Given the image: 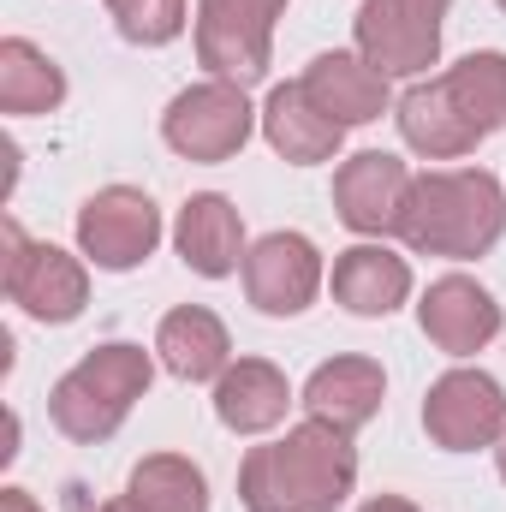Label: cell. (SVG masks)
Here are the masks:
<instances>
[{"label":"cell","mask_w":506,"mask_h":512,"mask_svg":"<svg viewBox=\"0 0 506 512\" xmlns=\"http://www.w3.org/2000/svg\"><path fill=\"white\" fill-rule=\"evenodd\" d=\"M423 429L447 453H477L506 435V393L483 370H447L423 399Z\"/></svg>","instance_id":"52a82bcc"},{"label":"cell","mask_w":506,"mask_h":512,"mask_svg":"<svg viewBox=\"0 0 506 512\" xmlns=\"http://www.w3.org/2000/svg\"><path fill=\"white\" fill-rule=\"evenodd\" d=\"M96 512H131V507H126V501H114V507H96Z\"/></svg>","instance_id":"83f0119b"},{"label":"cell","mask_w":506,"mask_h":512,"mask_svg":"<svg viewBox=\"0 0 506 512\" xmlns=\"http://www.w3.org/2000/svg\"><path fill=\"white\" fill-rule=\"evenodd\" d=\"M441 78H447V90L459 96V108L471 114V126L483 137L506 131V54H465Z\"/></svg>","instance_id":"603a6c76"},{"label":"cell","mask_w":506,"mask_h":512,"mask_svg":"<svg viewBox=\"0 0 506 512\" xmlns=\"http://www.w3.org/2000/svg\"><path fill=\"white\" fill-rule=\"evenodd\" d=\"M155 352H161V364H167L179 382H221V376H227L233 340H227V328H221L215 310L185 304V310H167V316H161Z\"/></svg>","instance_id":"e0dca14e"},{"label":"cell","mask_w":506,"mask_h":512,"mask_svg":"<svg viewBox=\"0 0 506 512\" xmlns=\"http://www.w3.org/2000/svg\"><path fill=\"white\" fill-rule=\"evenodd\" d=\"M120 36L137 48H161L185 30V0H108Z\"/></svg>","instance_id":"cb8c5ba5"},{"label":"cell","mask_w":506,"mask_h":512,"mask_svg":"<svg viewBox=\"0 0 506 512\" xmlns=\"http://www.w3.org/2000/svg\"><path fill=\"white\" fill-rule=\"evenodd\" d=\"M173 245L185 256V268H197L203 280H221L245 262V221L227 197L203 191L179 209V227H173Z\"/></svg>","instance_id":"2e32d148"},{"label":"cell","mask_w":506,"mask_h":512,"mask_svg":"<svg viewBox=\"0 0 506 512\" xmlns=\"http://www.w3.org/2000/svg\"><path fill=\"white\" fill-rule=\"evenodd\" d=\"M245 292L262 316H298L322 292V256L304 233H268L245 251Z\"/></svg>","instance_id":"8fae6325"},{"label":"cell","mask_w":506,"mask_h":512,"mask_svg":"<svg viewBox=\"0 0 506 512\" xmlns=\"http://www.w3.org/2000/svg\"><path fill=\"white\" fill-rule=\"evenodd\" d=\"M405 203H411V173L399 155L387 149H364L352 155L340 173H334V209L352 233L381 239V233H399L405 221Z\"/></svg>","instance_id":"30bf717a"},{"label":"cell","mask_w":506,"mask_h":512,"mask_svg":"<svg viewBox=\"0 0 506 512\" xmlns=\"http://www.w3.org/2000/svg\"><path fill=\"white\" fill-rule=\"evenodd\" d=\"M399 131L417 155L429 161H453V155H471L483 143V131L471 126V114L459 108V96L447 90V78H429V84H411L399 96Z\"/></svg>","instance_id":"5bb4252c"},{"label":"cell","mask_w":506,"mask_h":512,"mask_svg":"<svg viewBox=\"0 0 506 512\" xmlns=\"http://www.w3.org/2000/svg\"><path fill=\"white\" fill-rule=\"evenodd\" d=\"M0 239H6V298L24 316H36V322H72V316H84L90 274H84L78 256H66L60 245L24 239L18 221H6Z\"/></svg>","instance_id":"277c9868"},{"label":"cell","mask_w":506,"mask_h":512,"mask_svg":"<svg viewBox=\"0 0 506 512\" xmlns=\"http://www.w3.org/2000/svg\"><path fill=\"white\" fill-rule=\"evenodd\" d=\"M262 137H268L274 155H286L292 167H310V161L340 155L346 126H334V120L304 96V84H280V90L268 96V108H262Z\"/></svg>","instance_id":"ffe728a7"},{"label":"cell","mask_w":506,"mask_h":512,"mask_svg":"<svg viewBox=\"0 0 506 512\" xmlns=\"http://www.w3.org/2000/svg\"><path fill=\"white\" fill-rule=\"evenodd\" d=\"M149 376H155V364H149L143 346L108 340V346L84 352V358L54 382L48 417H54V429H60L66 441L96 447V441H108V435L126 423L131 405L149 393Z\"/></svg>","instance_id":"3957f363"},{"label":"cell","mask_w":506,"mask_h":512,"mask_svg":"<svg viewBox=\"0 0 506 512\" xmlns=\"http://www.w3.org/2000/svg\"><path fill=\"white\" fill-rule=\"evenodd\" d=\"M298 84L334 126H370L387 114V78L364 54H316Z\"/></svg>","instance_id":"4fadbf2b"},{"label":"cell","mask_w":506,"mask_h":512,"mask_svg":"<svg viewBox=\"0 0 506 512\" xmlns=\"http://www.w3.org/2000/svg\"><path fill=\"white\" fill-rule=\"evenodd\" d=\"M334 298L352 316H393L411 298V268L387 245H352L334 256Z\"/></svg>","instance_id":"ac0fdd59"},{"label":"cell","mask_w":506,"mask_h":512,"mask_svg":"<svg viewBox=\"0 0 506 512\" xmlns=\"http://www.w3.org/2000/svg\"><path fill=\"white\" fill-rule=\"evenodd\" d=\"M352 483H358L352 435L322 417L286 429L268 447H251L239 465L245 512H340Z\"/></svg>","instance_id":"6da1fadb"},{"label":"cell","mask_w":506,"mask_h":512,"mask_svg":"<svg viewBox=\"0 0 506 512\" xmlns=\"http://www.w3.org/2000/svg\"><path fill=\"white\" fill-rule=\"evenodd\" d=\"M358 54L381 78H417L441 60V18L405 0H364L358 6Z\"/></svg>","instance_id":"9c48e42d"},{"label":"cell","mask_w":506,"mask_h":512,"mask_svg":"<svg viewBox=\"0 0 506 512\" xmlns=\"http://www.w3.org/2000/svg\"><path fill=\"white\" fill-rule=\"evenodd\" d=\"M381 399H387V376H381L376 358H334L304 382V411L346 429V435H358L376 417Z\"/></svg>","instance_id":"9a60e30c"},{"label":"cell","mask_w":506,"mask_h":512,"mask_svg":"<svg viewBox=\"0 0 506 512\" xmlns=\"http://www.w3.org/2000/svg\"><path fill=\"white\" fill-rule=\"evenodd\" d=\"M280 12H286V0H203L197 6V60L239 90L256 84L268 72Z\"/></svg>","instance_id":"5b68a950"},{"label":"cell","mask_w":506,"mask_h":512,"mask_svg":"<svg viewBox=\"0 0 506 512\" xmlns=\"http://www.w3.org/2000/svg\"><path fill=\"white\" fill-rule=\"evenodd\" d=\"M501 6H506V0H501Z\"/></svg>","instance_id":"f546056e"},{"label":"cell","mask_w":506,"mask_h":512,"mask_svg":"<svg viewBox=\"0 0 506 512\" xmlns=\"http://www.w3.org/2000/svg\"><path fill=\"white\" fill-rule=\"evenodd\" d=\"M358 512H417L411 501H399V495H376V501H364Z\"/></svg>","instance_id":"484cf974"},{"label":"cell","mask_w":506,"mask_h":512,"mask_svg":"<svg viewBox=\"0 0 506 512\" xmlns=\"http://www.w3.org/2000/svg\"><path fill=\"white\" fill-rule=\"evenodd\" d=\"M506 227V191L489 167H447L411 179L399 239L423 256H483Z\"/></svg>","instance_id":"7a4b0ae2"},{"label":"cell","mask_w":506,"mask_h":512,"mask_svg":"<svg viewBox=\"0 0 506 512\" xmlns=\"http://www.w3.org/2000/svg\"><path fill=\"white\" fill-rule=\"evenodd\" d=\"M0 512H42V507H36L24 489H0Z\"/></svg>","instance_id":"d4e9b609"},{"label":"cell","mask_w":506,"mask_h":512,"mask_svg":"<svg viewBox=\"0 0 506 512\" xmlns=\"http://www.w3.org/2000/svg\"><path fill=\"white\" fill-rule=\"evenodd\" d=\"M292 405V387L286 376L268 364V358H239L227 364V376L215 382V417L233 429V435H262L286 417Z\"/></svg>","instance_id":"d6986e66"},{"label":"cell","mask_w":506,"mask_h":512,"mask_svg":"<svg viewBox=\"0 0 506 512\" xmlns=\"http://www.w3.org/2000/svg\"><path fill=\"white\" fill-rule=\"evenodd\" d=\"M78 245L96 268L126 274L161 245V209L131 185H108L78 209Z\"/></svg>","instance_id":"ba28073f"},{"label":"cell","mask_w":506,"mask_h":512,"mask_svg":"<svg viewBox=\"0 0 506 512\" xmlns=\"http://www.w3.org/2000/svg\"><path fill=\"white\" fill-rule=\"evenodd\" d=\"M405 6H417V12H429V18H447L453 0H405Z\"/></svg>","instance_id":"4316f807"},{"label":"cell","mask_w":506,"mask_h":512,"mask_svg":"<svg viewBox=\"0 0 506 512\" xmlns=\"http://www.w3.org/2000/svg\"><path fill=\"white\" fill-rule=\"evenodd\" d=\"M251 102L239 84L227 78H209V84H191L173 96L167 120H161V137L185 155V161H233L245 143H251Z\"/></svg>","instance_id":"8992f818"},{"label":"cell","mask_w":506,"mask_h":512,"mask_svg":"<svg viewBox=\"0 0 506 512\" xmlns=\"http://www.w3.org/2000/svg\"><path fill=\"white\" fill-rule=\"evenodd\" d=\"M131 512H209V483L179 453H149L126 483Z\"/></svg>","instance_id":"7402d4cb"},{"label":"cell","mask_w":506,"mask_h":512,"mask_svg":"<svg viewBox=\"0 0 506 512\" xmlns=\"http://www.w3.org/2000/svg\"><path fill=\"white\" fill-rule=\"evenodd\" d=\"M501 477H506V435H501Z\"/></svg>","instance_id":"f1b7e54d"},{"label":"cell","mask_w":506,"mask_h":512,"mask_svg":"<svg viewBox=\"0 0 506 512\" xmlns=\"http://www.w3.org/2000/svg\"><path fill=\"white\" fill-rule=\"evenodd\" d=\"M417 322H423V334H429L441 352L471 358V352H483V346L501 334V304H495L489 286H477V280H465V274H447V280H435V286L423 292Z\"/></svg>","instance_id":"7c38bea8"},{"label":"cell","mask_w":506,"mask_h":512,"mask_svg":"<svg viewBox=\"0 0 506 512\" xmlns=\"http://www.w3.org/2000/svg\"><path fill=\"white\" fill-rule=\"evenodd\" d=\"M66 102V72L24 36L0 42V108L6 114H54Z\"/></svg>","instance_id":"44dd1931"}]
</instances>
